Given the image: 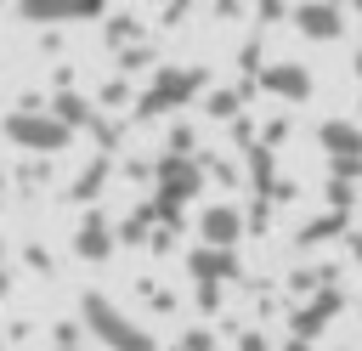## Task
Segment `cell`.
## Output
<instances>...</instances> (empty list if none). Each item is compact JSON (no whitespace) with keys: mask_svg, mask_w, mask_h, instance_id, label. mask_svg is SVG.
<instances>
[{"mask_svg":"<svg viewBox=\"0 0 362 351\" xmlns=\"http://www.w3.org/2000/svg\"><path fill=\"white\" fill-rule=\"evenodd\" d=\"M351 74H356V79H362V51H356V62H351Z\"/></svg>","mask_w":362,"mask_h":351,"instance_id":"cell-32","label":"cell"},{"mask_svg":"<svg viewBox=\"0 0 362 351\" xmlns=\"http://www.w3.org/2000/svg\"><path fill=\"white\" fill-rule=\"evenodd\" d=\"M170 351H181V345H170Z\"/></svg>","mask_w":362,"mask_h":351,"instance_id":"cell-37","label":"cell"},{"mask_svg":"<svg viewBox=\"0 0 362 351\" xmlns=\"http://www.w3.org/2000/svg\"><path fill=\"white\" fill-rule=\"evenodd\" d=\"M243 170H249L255 198H272V187L283 181V176H277V153H272V147H249V153H243Z\"/></svg>","mask_w":362,"mask_h":351,"instance_id":"cell-15","label":"cell"},{"mask_svg":"<svg viewBox=\"0 0 362 351\" xmlns=\"http://www.w3.org/2000/svg\"><path fill=\"white\" fill-rule=\"evenodd\" d=\"M136 68H153V45L147 40L130 45V51H119V74H136Z\"/></svg>","mask_w":362,"mask_h":351,"instance_id":"cell-22","label":"cell"},{"mask_svg":"<svg viewBox=\"0 0 362 351\" xmlns=\"http://www.w3.org/2000/svg\"><path fill=\"white\" fill-rule=\"evenodd\" d=\"M255 85L266 96H277V102H305L311 96V68L305 62H266V74Z\"/></svg>","mask_w":362,"mask_h":351,"instance_id":"cell-9","label":"cell"},{"mask_svg":"<svg viewBox=\"0 0 362 351\" xmlns=\"http://www.w3.org/2000/svg\"><path fill=\"white\" fill-rule=\"evenodd\" d=\"M356 226H351V215H339V209H322V215H311L300 232H294V243L300 249H311V243H334V238H351Z\"/></svg>","mask_w":362,"mask_h":351,"instance_id":"cell-14","label":"cell"},{"mask_svg":"<svg viewBox=\"0 0 362 351\" xmlns=\"http://www.w3.org/2000/svg\"><path fill=\"white\" fill-rule=\"evenodd\" d=\"M90 136H96V153H102V159H113V147L124 142V125H119V119H107V113H96Z\"/></svg>","mask_w":362,"mask_h":351,"instance_id":"cell-20","label":"cell"},{"mask_svg":"<svg viewBox=\"0 0 362 351\" xmlns=\"http://www.w3.org/2000/svg\"><path fill=\"white\" fill-rule=\"evenodd\" d=\"M79 323H85L90 340H102L107 351H158V340H153L136 317H124L107 294H85V300H79Z\"/></svg>","mask_w":362,"mask_h":351,"instance_id":"cell-2","label":"cell"},{"mask_svg":"<svg viewBox=\"0 0 362 351\" xmlns=\"http://www.w3.org/2000/svg\"><path fill=\"white\" fill-rule=\"evenodd\" d=\"M283 351H317V345H305V340H288V345H283Z\"/></svg>","mask_w":362,"mask_h":351,"instance_id":"cell-31","label":"cell"},{"mask_svg":"<svg viewBox=\"0 0 362 351\" xmlns=\"http://www.w3.org/2000/svg\"><path fill=\"white\" fill-rule=\"evenodd\" d=\"M0 260H6V243H0Z\"/></svg>","mask_w":362,"mask_h":351,"instance_id":"cell-35","label":"cell"},{"mask_svg":"<svg viewBox=\"0 0 362 351\" xmlns=\"http://www.w3.org/2000/svg\"><path fill=\"white\" fill-rule=\"evenodd\" d=\"M238 351H272V345H266V334L249 328V334H238Z\"/></svg>","mask_w":362,"mask_h":351,"instance_id":"cell-28","label":"cell"},{"mask_svg":"<svg viewBox=\"0 0 362 351\" xmlns=\"http://www.w3.org/2000/svg\"><path fill=\"white\" fill-rule=\"evenodd\" d=\"M345 249H351V260L362 266V232H351V238H345Z\"/></svg>","mask_w":362,"mask_h":351,"instance_id":"cell-30","label":"cell"},{"mask_svg":"<svg viewBox=\"0 0 362 351\" xmlns=\"http://www.w3.org/2000/svg\"><path fill=\"white\" fill-rule=\"evenodd\" d=\"M209 85V68H198V62H158L153 74H147V85H141V96H136V119H170V113H181L187 102H198V96H209L204 91Z\"/></svg>","mask_w":362,"mask_h":351,"instance_id":"cell-1","label":"cell"},{"mask_svg":"<svg viewBox=\"0 0 362 351\" xmlns=\"http://www.w3.org/2000/svg\"><path fill=\"white\" fill-rule=\"evenodd\" d=\"M294 192H300V187H294V181H277V187H272V204H288V198H294Z\"/></svg>","mask_w":362,"mask_h":351,"instance_id":"cell-29","label":"cell"},{"mask_svg":"<svg viewBox=\"0 0 362 351\" xmlns=\"http://www.w3.org/2000/svg\"><path fill=\"white\" fill-rule=\"evenodd\" d=\"M0 130H6V142H11V147L34 153V159H51V153H62V147L74 142V130H68L51 108H40V113H34V108H11Z\"/></svg>","mask_w":362,"mask_h":351,"instance_id":"cell-3","label":"cell"},{"mask_svg":"<svg viewBox=\"0 0 362 351\" xmlns=\"http://www.w3.org/2000/svg\"><path fill=\"white\" fill-rule=\"evenodd\" d=\"M204 181H209L204 159H170V153L153 159V198H170V204L187 209V204L204 192Z\"/></svg>","mask_w":362,"mask_h":351,"instance_id":"cell-4","label":"cell"},{"mask_svg":"<svg viewBox=\"0 0 362 351\" xmlns=\"http://www.w3.org/2000/svg\"><path fill=\"white\" fill-rule=\"evenodd\" d=\"M164 153H170V159H198V130H192V125H175V130L164 136Z\"/></svg>","mask_w":362,"mask_h":351,"instance_id":"cell-21","label":"cell"},{"mask_svg":"<svg viewBox=\"0 0 362 351\" xmlns=\"http://www.w3.org/2000/svg\"><path fill=\"white\" fill-rule=\"evenodd\" d=\"M322 198H328V209H339V215H351V209L362 204V181H345V176H328V181H322Z\"/></svg>","mask_w":362,"mask_h":351,"instance_id":"cell-17","label":"cell"},{"mask_svg":"<svg viewBox=\"0 0 362 351\" xmlns=\"http://www.w3.org/2000/svg\"><path fill=\"white\" fill-rule=\"evenodd\" d=\"M23 260H28L34 272H51V249H40V243H28V249H23Z\"/></svg>","mask_w":362,"mask_h":351,"instance_id":"cell-27","label":"cell"},{"mask_svg":"<svg viewBox=\"0 0 362 351\" xmlns=\"http://www.w3.org/2000/svg\"><path fill=\"white\" fill-rule=\"evenodd\" d=\"M107 170H113V159H102V153H96V159H90V164H85V170L74 176L68 198H74V204H96V192L107 187Z\"/></svg>","mask_w":362,"mask_h":351,"instance_id":"cell-16","label":"cell"},{"mask_svg":"<svg viewBox=\"0 0 362 351\" xmlns=\"http://www.w3.org/2000/svg\"><path fill=\"white\" fill-rule=\"evenodd\" d=\"M0 300H6V272H0Z\"/></svg>","mask_w":362,"mask_h":351,"instance_id":"cell-33","label":"cell"},{"mask_svg":"<svg viewBox=\"0 0 362 351\" xmlns=\"http://www.w3.org/2000/svg\"><path fill=\"white\" fill-rule=\"evenodd\" d=\"M136 96H141V91H130V79H124V74H113V79L96 91V108H102V113H107V108H124V102L136 108Z\"/></svg>","mask_w":362,"mask_h":351,"instance_id":"cell-18","label":"cell"},{"mask_svg":"<svg viewBox=\"0 0 362 351\" xmlns=\"http://www.w3.org/2000/svg\"><path fill=\"white\" fill-rule=\"evenodd\" d=\"M243 232H249V221H243L238 204H204V209H198V238H204L209 249H238Z\"/></svg>","mask_w":362,"mask_h":351,"instance_id":"cell-7","label":"cell"},{"mask_svg":"<svg viewBox=\"0 0 362 351\" xmlns=\"http://www.w3.org/2000/svg\"><path fill=\"white\" fill-rule=\"evenodd\" d=\"M187 277H192V283L226 289V283L243 277V260H238V249H209V243H198V249L187 255Z\"/></svg>","mask_w":362,"mask_h":351,"instance_id":"cell-8","label":"cell"},{"mask_svg":"<svg viewBox=\"0 0 362 351\" xmlns=\"http://www.w3.org/2000/svg\"><path fill=\"white\" fill-rule=\"evenodd\" d=\"M243 221H249V232H266L272 226V198H249L243 204Z\"/></svg>","mask_w":362,"mask_h":351,"instance_id":"cell-24","label":"cell"},{"mask_svg":"<svg viewBox=\"0 0 362 351\" xmlns=\"http://www.w3.org/2000/svg\"><path fill=\"white\" fill-rule=\"evenodd\" d=\"M192 294H198V311H221V300H226V289H215V283H192Z\"/></svg>","mask_w":362,"mask_h":351,"instance_id":"cell-26","label":"cell"},{"mask_svg":"<svg viewBox=\"0 0 362 351\" xmlns=\"http://www.w3.org/2000/svg\"><path fill=\"white\" fill-rule=\"evenodd\" d=\"M107 45H113V51L141 45V23H136V17H107Z\"/></svg>","mask_w":362,"mask_h":351,"instance_id":"cell-19","label":"cell"},{"mask_svg":"<svg viewBox=\"0 0 362 351\" xmlns=\"http://www.w3.org/2000/svg\"><path fill=\"white\" fill-rule=\"evenodd\" d=\"M51 113H57V119H62L68 130H90L102 108H96V102L85 96V91H74V85H57V91H51Z\"/></svg>","mask_w":362,"mask_h":351,"instance_id":"cell-12","label":"cell"},{"mask_svg":"<svg viewBox=\"0 0 362 351\" xmlns=\"http://www.w3.org/2000/svg\"><path fill=\"white\" fill-rule=\"evenodd\" d=\"M317 147L328 153V164H351V159H362V125L356 119H322Z\"/></svg>","mask_w":362,"mask_h":351,"instance_id":"cell-10","label":"cell"},{"mask_svg":"<svg viewBox=\"0 0 362 351\" xmlns=\"http://www.w3.org/2000/svg\"><path fill=\"white\" fill-rule=\"evenodd\" d=\"M0 351H6V340H0Z\"/></svg>","mask_w":362,"mask_h":351,"instance_id":"cell-38","label":"cell"},{"mask_svg":"<svg viewBox=\"0 0 362 351\" xmlns=\"http://www.w3.org/2000/svg\"><path fill=\"white\" fill-rule=\"evenodd\" d=\"M175 345H181V351H215V334H209V328H181Z\"/></svg>","mask_w":362,"mask_h":351,"instance_id":"cell-25","label":"cell"},{"mask_svg":"<svg viewBox=\"0 0 362 351\" xmlns=\"http://www.w3.org/2000/svg\"><path fill=\"white\" fill-rule=\"evenodd\" d=\"M339 306H345L339 283H334V289H317V294H305V300L288 311V340H305V345H317V340H322V328L339 317Z\"/></svg>","mask_w":362,"mask_h":351,"instance_id":"cell-5","label":"cell"},{"mask_svg":"<svg viewBox=\"0 0 362 351\" xmlns=\"http://www.w3.org/2000/svg\"><path fill=\"white\" fill-rule=\"evenodd\" d=\"M0 192H6V170H0Z\"/></svg>","mask_w":362,"mask_h":351,"instance_id":"cell-34","label":"cell"},{"mask_svg":"<svg viewBox=\"0 0 362 351\" xmlns=\"http://www.w3.org/2000/svg\"><path fill=\"white\" fill-rule=\"evenodd\" d=\"M113 249H119V221H107L102 209L79 215V226H74V255H79V260H90V266H102Z\"/></svg>","mask_w":362,"mask_h":351,"instance_id":"cell-6","label":"cell"},{"mask_svg":"<svg viewBox=\"0 0 362 351\" xmlns=\"http://www.w3.org/2000/svg\"><path fill=\"white\" fill-rule=\"evenodd\" d=\"M62 351H79V345H62Z\"/></svg>","mask_w":362,"mask_h":351,"instance_id":"cell-36","label":"cell"},{"mask_svg":"<svg viewBox=\"0 0 362 351\" xmlns=\"http://www.w3.org/2000/svg\"><path fill=\"white\" fill-rule=\"evenodd\" d=\"M288 130H294V125H288L283 113H277V119H266V125H260V147H272V153H277V147L288 142Z\"/></svg>","mask_w":362,"mask_h":351,"instance_id":"cell-23","label":"cell"},{"mask_svg":"<svg viewBox=\"0 0 362 351\" xmlns=\"http://www.w3.org/2000/svg\"><path fill=\"white\" fill-rule=\"evenodd\" d=\"M288 23H294L305 40H339L345 23H351V11H345V6H294Z\"/></svg>","mask_w":362,"mask_h":351,"instance_id":"cell-11","label":"cell"},{"mask_svg":"<svg viewBox=\"0 0 362 351\" xmlns=\"http://www.w3.org/2000/svg\"><path fill=\"white\" fill-rule=\"evenodd\" d=\"M249 91H260L255 79H243V85H209V96H204V113L209 119H226V125H238L243 119V96Z\"/></svg>","mask_w":362,"mask_h":351,"instance_id":"cell-13","label":"cell"}]
</instances>
